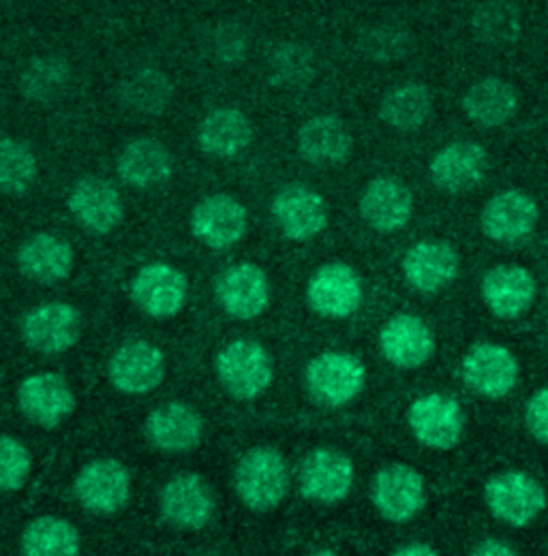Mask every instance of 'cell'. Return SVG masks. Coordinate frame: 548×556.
<instances>
[{
	"label": "cell",
	"instance_id": "3957f363",
	"mask_svg": "<svg viewBox=\"0 0 548 556\" xmlns=\"http://www.w3.org/2000/svg\"><path fill=\"white\" fill-rule=\"evenodd\" d=\"M490 514L508 527L532 525L547 509V490L523 471H501L484 486Z\"/></svg>",
	"mask_w": 548,
	"mask_h": 556
},
{
	"label": "cell",
	"instance_id": "f546056e",
	"mask_svg": "<svg viewBox=\"0 0 548 556\" xmlns=\"http://www.w3.org/2000/svg\"><path fill=\"white\" fill-rule=\"evenodd\" d=\"M463 108L470 121L484 129H495L514 118L519 110V94L506 79L484 77L470 86L463 97Z\"/></svg>",
	"mask_w": 548,
	"mask_h": 556
},
{
	"label": "cell",
	"instance_id": "52a82bcc",
	"mask_svg": "<svg viewBox=\"0 0 548 556\" xmlns=\"http://www.w3.org/2000/svg\"><path fill=\"white\" fill-rule=\"evenodd\" d=\"M426 503L424 478L406 463H393L373 480V505L390 522H410Z\"/></svg>",
	"mask_w": 548,
	"mask_h": 556
},
{
	"label": "cell",
	"instance_id": "277c9868",
	"mask_svg": "<svg viewBox=\"0 0 548 556\" xmlns=\"http://www.w3.org/2000/svg\"><path fill=\"white\" fill-rule=\"evenodd\" d=\"M366 383L364 364L341 351H326L307 366V388L324 407H342L351 403Z\"/></svg>",
	"mask_w": 548,
	"mask_h": 556
},
{
	"label": "cell",
	"instance_id": "cb8c5ba5",
	"mask_svg": "<svg viewBox=\"0 0 548 556\" xmlns=\"http://www.w3.org/2000/svg\"><path fill=\"white\" fill-rule=\"evenodd\" d=\"M148 441L167 454L191 452L202 443L204 421L202 416L185 403H167L157 407L146 419Z\"/></svg>",
	"mask_w": 548,
	"mask_h": 556
},
{
	"label": "cell",
	"instance_id": "ba28073f",
	"mask_svg": "<svg viewBox=\"0 0 548 556\" xmlns=\"http://www.w3.org/2000/svg\"><path fill=\"white\" fill-rule=\"evenodd\" d=\"M75 496L92 514H116L132 496V476L114 458L88 463L75 478Z\"/></svg>",
	"mask_w": 548,
	"mask_h": 556
},
{
	"label": "cell",
	"instance_id": "b9f144b4",
	"mask_svg": "<svg viewBox=\"0 0 548 556\" xmlns=\"http://www.w3.org/2000/svg\"><path fill=\"white\" fill-rule=\"evenodd\" d=\"M472 555L476 556H512L516 555V551L499 540H484L474 548Z\"/></svg>",
	"mask_w": 548,
	"mask_h": 556
},
{
	"label": "cell",
	"instance_id": "2e32d148",
	"mask_svg": "<svg viewBox=\"0 0 548 556\" xmlns=\"http://www.w3.org/2000/svg\"><path fill=\"white\" fill-rule=\"evenodd\" d=\"M298 478L304 498L335 505L353 486V463L339 450L317 447L304 458Z\"/></svg>",
	"mask_w": 548,
	"mask_h": 556
},
{
	"label": "cell",
	"instance_id": "ee69618b",
	"mask_svg": "<svg viewBox=\"0 0 548 556\" xmlns=\"http://www.w3.org/2000/svg\"><path fill=\"white\" fill-rule=\"evenodd\" d=\"M547 150H548V141H547Z\"/></svg>",
	"mask_w": 548,
	"mask_h": 556
},
{
	"label": "cell",
	"instance_id": "8d00e7d4",
	"mask_svg": "<svg viewBox=\"0 0 548 556\" xmlns=\"http://www.w3.org/2000/svg\"><path fill=\"white\" fill-rule=\"evenodd\" d=\"M474 33L482 43L503 46L516 41L521 33L519 7L510 2H484L472 17Z\"/></svg>",
	"mask_w": 548,
	"mask_h": 556
},
{
	"label": "cell",
	"instance_id": "4dcf8cb0",
	"mask_svg": "<svg viewBox=\"0 0 548 556\" xmlns=\"http://www.w3.org/2000/svg\"><path fill=\"white\" fill-rule=\"evenodd\" d=\"M253 139L251 121L234 108L212 110L198 129V143L210 156L229 159L240 154Z\"/></svg>",
	"mask_w": 548,
	"mask_h": 556
},
{
	"label": "cell",
	"instance_id": "30bf717a",
	"mask_svg": "<svg viewBox=\"0 0 548 556\" xmlns=\"http://www.w3.org/2000/svg\"><path fill=\"white\" fill-rule=\"evenodd\" d=\"M132 295L148 317L172 319L187 304L189 282L178 268L154 262L137 273L132 282Z\"/></svg>",
	"mask_w": 548,
	"mask_h": 556
},
{
	"label": "cell",
	"instance_id": "5b68a950",
	"mask_svg": "<svg viewBox=\"0 0 548 556\" xmlns=\"http://www.w3.org/2000/svg\"><path fill=\"white\" fill-rule=\"evenodd\" d=\"M408 424L422 445L433 450H452L463 439L465 414L454 399L426 394L411 403Z\"/></svg>",
	"mask_w": 548,
	"mask_h": 556
},
{
	"label": "cell",
	"instance_id": "7c38bea8",
	"mask_svg": "<svg viewBox=\"0 0 548 556\" xmlns=\"http://www.w3.org/2000/svg\"><path fill=\"white\" fill-rule=\"evenodd\" d=\"M17 405L35 426L57 428L75 412L77 401L65 377L57 372H37L20 383Z\"/></svg>",
	"mask_w": 548,
	"mask_h": 556
},
{
	"label": "cell",
	"instance_id": "ffe728a7",
	"mask_svg": "<svg viewBox=\"0 0 548 556\" xmlns=\"http://www.w3.org/2000/svg\"><path fill=\"white\" fill-rule=\"evenodd\" d=\"M488 172V154L476 141H452L431 161V178L437 189L450 195L476 189Z\"/></svg>",
	"mask_w": 548,
	"mask_h": 556
},
{
	"label": "cell",
	"instance_id": "4fadbf2b",
	"mask_svg": "<svg viewBox=\"0 0 548 556\" xmlns=\"http://www.w3.org/2000/svg\"><path fill=\"white\" fill-rule=\"evenodd\" d=\"M463 379L484 399H503L519 381V359L503 345L479 343L463 357Z\"/></svg>",
	"mask_w": 548,
	"mask_h": 556
},
{
	"label": "cell",
	"instance_id": "44dd1931",
	"mask_svg": "<svg viewBox=\"0 0 548 556\" xmlns=\"http://www.w3.org/2000/svg\"><path fill=\"white\" fill-rule=\"evenodd\" d=\"M161 514L176 529L198 531L214 514L212 490L198 473L176 476L161 492Z\"/></svg>",
	"mask_w": 548,
	"mask_h": 556
},
{
	"label": "cell",
	"instance_id": "603a6c76",
	"mask_svg": "<svg viewBox=\"0 0 548 556\" xmlns=\"http://www.w3.org/2000/svg\"><path fill=\"white\" fill-rule=\"evenodd\" d=\"M379 348L384 357L397 368H420L435 353V337L424 319L415 315H395L379 332Z\"/></svg>",
	"mask_w": 548,
	"mask_h": 556
},
{
	"label": "cell",
	"instance_id": "4316f807",
	"mask_svg": "<svg viewBox=\"0 0 548 556\" xmlns=\"http://www.w3.org/2000/svg\"><path fill=\"white\" fill-rule=\"evenodd\" d=\"M73 262L71 244L54 233H35L17 251L20 273L39 285L65 280L73 270Z\"/></svg>",
	"mask_w": 548,
	"mask_h": 556
},
{
	"label": "cell",
	"instance_id": "484cf974",
	"mask_svg": "<svg viewBox=\"0 0 548 556\" xmlns=\"http://www.w3.org/2000/svg\"><path fill=\"white\" fill-rule=\"evenodd\" d=\"M362 218L382 233H393L410 223L413 195L410 189L395 178H375L360 193Z\"/></svg>",
	"mask_w": 548,
	"mask_h": 556
},
{
	"label": "cell",
	"instance_id": "9a60e30c",
	"mask_svg": "<svg viewBox=\"0 0 548 556\" xmlns=\"http://www.w3.org/2000/svg\"><path fill=\"white\" fill-rule=\"evenodd\" d=\"M273 216L285 238L307 242L326 229L328 206L317 191L302 185H289L276 193Z\"/></svg>",
	"mask_w": 548,
	"mask_h": 556
},
{
	"label": "cell",
	"instance_id": "7bdbcfd3",
	"mask_svg": "<svg viewBox=\"0 0 548 556\" xmlns=\"http://www.w3.org/2000/svg\"><path fill=\"white\" fill-rule=\"evenodd\" d=\"M395 555L397 556H435L437 555V551L433 548V546H428V544H406V546H401V548H397L395 551Z\"/></svg>",
	"mask_w": 548,
	"mask_h": 556
},
{
	"label": "cell",
	"instance_id": "d4e9b609",
	"mask_svg": "<svg viewBox=\"0 0 548 556\" xmlns=\"http://www.w3.org/2000/svg\"><path fill=\"white\" fill-rule=\"evenodd\" d=\"M461 260L444 240H420L403 257V275L415 291L435 293L454 282Z\"/></svg>",
	"mask_w": 548,
	"mask_h": 556
},
{
	"label": "cell",
	"instance_id": "60d3db41",
	"mask_svg": "<svg viewBox=\"0 0 548 556\" xmlns=\"http://www.w3.org/2000/svg\"><path fill=\"white\" fill-rule=\"evenodd\" d=\"M525 424L536 441L548 445V388L534 392L527 401Z\"/></svg>",
	"mask_w": 548,
	"mask_h": 556
},
{
	"label": "cell",
	"instance_id": "9c48e42d",
	"mask_svg": "<svg viewBox=\"0 0 548 556\" xmlns=\"http://www.w3.org/2000/svg\"><path fill=\"white\" fill-rule=\"evenodd\" d=\"M214 293L227 315L249 321L258 319L269 308L271 280L260 266L242 262L219 275Z\"/></svg>",
	"mask_w": 548,
	"mask_h": 556
},
{
	"label": "cell",
	"instance_id": "f35d334b",
	"mask_svg": "<svg viewBox=\"0 0 548 556\" xmlns=\"http://www.w3.org/2000/svg\"><path fill=\"white\" fill-rule=\"evenodd\" d=\"M33 456L28 447L7 434H0V492H15L28 482Z\"/></svg>",
	"mask_w": 548,
	"mask_h": 556
},
{
	"label": "cell",
	"instance_id": "e575fe53",
	"mask_svg": "<svg viewBox=\"0 0 548 556\" xmlns=\"http://www.w3.org/2000/svg\"><path fill=\"white\" fill-rule=\"evenodd\" d=\"M71 67L61 56H37L20 75V90L28 101L52 103L67 92Z\"/></svg>",
	"mask_w": 548,
	"mask_h": 556
},
{
	"label": "cell",
	"instance_id": "1f68e13d",
	"mask_svg": "<svg viewBox=\"0 0 548 556\" xmlns=\"http://www.w3.org/2000/svg\"><path fill=\"white\" fill-rule=\"evenodd\" d=\"M433 97L424 84H401L390 88L379 105L382 121L397 131H418L431 118Z\"/></svg>",
	"mask_w": 548,
	"mask_h": 556
},
{
	"label": "cell",
	"instance_id": "7402d4cb",
	"mask_svg": "<svg viewBox=\"0 0 548 556\" xmlns=\"http://www.w3.org/2000/svg\"><path fill=\"white\" fill-rule=\"evenodd\" d=\"M68 210L86 231L97 236L116 229L125 212L119 191L97 176H86L71 189Z\"/></svg>",
	"mask_w": 548,
	"mask_h": 556
},
{
	"label": "cell",
	"instance_id": "d6a6232c",
	"mask_svg": "<svg viewBox=\"0 0 548 556\" xmlns=\"http://www.w3.org/2000/svg\"><path fill=\"white\" fill-rule=\"evenodd\" d=\"M116 92L123 105L148 116L163 114L174 99V86L170 77L159 70H139L129 73L119 84Z\"/></svg>",
	"mask_w": 548,
	"mask_h": 556
},
{
	"label": "cell",
	"instance_id": "6da1fadb",
	"mask_svg": "<svg viewBox=\"0 0 548 556\" xmlns=\"http://www.w3.org/2000/svg\"><path fill=\"white\" fill-rule=\"evenodd\" d=\"M240 501L253 511H273L289 490V469L281 452L274 447L249 450L234 476Z\"/></svg>",
	"mask_w": 548,
	"mask_h": 556
},
{
	"label": "cell",
	"instance_id": "5bb4252c",
	"mask_svg": "<svg viewBox=\"0 0 548 556\" xmlns=\"http://www.w3.org/2000/svg\"><path fill=\"white\" fill-rule=\"evenodd\" d=\"M479 291L484 304L495 317L519 319L532 308L538 285L527 268L516 264H499L484 275Z\"/></svg>",
	"mask_w": 548,
	"mask_h": 556
},
{
	"label": "cell",
	"instance_id": "74e56055",
	"mask_svg": "<svg viewBox=\"0 0 548 556\" xmlns=\"http://www.w3.org/2000/svg\"><path fill=\"white\" fill-rule=\"evenodd\" d=\"M315 75L313 52L302 43H283L271 59V77L281 88H302Z\"/></svg>",
	"mask_w": 548,
	"mask_h": 556
},
{
	"label": "cell",
	"instance_id": "8fae6325",
	"mask_svg": "<svg viewBox=\"0 0 548 556\" xmlns=\"http://www.w3.org/2000/svg\"><path fill=\"white\" fill-rule=\"evenodd\" d=\"M307 300L320 317L345 319L362 304V280L342 262L324 264L307 285Z\"/></svg>",
	"mask_w": 548,
	"mask_h": 556
},
{
	"label": "cell",
	"instance_id": "7a4b0ae2",
	"mask_svg": "<svg viewBox=\"0 0 548 556\" xmlns=\"http://www.w3.org/2000/svg\"><path fill=\"white\" fill-rule=\"evenodd\" d=\"M216 377L223 390L236 401H253L273 383V357L256 341H234L219 351Z\"/></svg>",
	"mask_w": 548,
	"mask_h": 556
},
{
	"label": "cell",
	"instance_id": "836d02e7",
	"mask_svg": "<svg viewBox=\"0 0 548 556\" xmlns=\"http://www.w3.org/2000/svg\"><path fill=\"white\" fill-rule=\"evenodd\" d=\"M79 551V531L57 516L35 518L22 533V553L26 556H75Z\"/></svg>",
	"mask_w": 548,
	"mask_h": 556
},
{
	"label": "cell",
	"instance_id": "ac0fdd59",
	"mask_svg": "<svg viewBox=\"0 0 548 556\" xmlns=\"http://www.w3.org/2000/svg\"><path fill=\"white\" fill-rule=\"evenodd\" d=\"M247 229V208L225 193L205 198L191 214V231L208 249H229L245 238Z\"/></svg>",
	"mask_w": 548,
	"mask_h": 556
},
{
	"label": "cell",
	"instance_id": "f1b7e54d",
	"mask_svg": "<svg viewBox=\"0 0 548 556\" xmlns=\"http://www.w3.org/2000/svg\"><path fill=\"white\" fill-rule=\"evenodd\" d=\"M174 169L170 150L152 138L129 141L119 156V176L136 189H152L163 185Z\"/></svg>",
	"mask_w": 548,
	"mask_h": 556
},
{
	"label": "cell",
	"instance_id": "ab89813d",
	"mask_svg": "<svg viewBox=\"0 0 548 556\" xmlns=\"http://www.w3.org/2000/svg\"><path fill=\"white\" fill-rule=\"evenodd\" d=\"M366 59L390 63L410 52V35L397 26H375L360 39Z\"/></svg>",
	"mask_w": 548,
	"mask_h": 556
},
{
	"label": "cell",
	"instance_id": "d590c367",
	"mask_svg": "<svg viewBox=\"0 0 548 556\" xmlns=\"http://www.w3.org/2000/svg\"><path fill=\"white\" fill-rule=\"evenodd\" d=\"M37 172V156L26 141L0 139V193L24 195L35 185Z\"/></svg>",
	"mask_w": 548,
	"mask_h": 556
},
{
	"label": "cell",
	"instance_id": "e0dca14e",
	"mask_svg": "<svg viewBox=\"0 0 548 556\" xmlns=\"http://www.w3.org/2000/svg\"><path fill=\"white\" fill-rule=\"evenodd\" d=\"M538 204L519 189H508L490 198L479 212V227L495 242H516L527 238L538 223Z\"/></svg>",
	"mask_w": 548,
	"mask_h": 556
},
{
	"label": "cell",
	"instance_id": "83f0119b",
	"mask_svg": "<svg viewBox=\"0 0 548 556\" xmlns=\"http://www.w3.org/2000/svg\"><path fill=\"white\" fill-rule=\"evenodd\" d=\"M351 148L353 138L337 116H315L298 131V152L317 167L341 165L351 154Z\"/></svg>",
	"mask_w": 548,
	"mask_h": 556
},
{
	"label": "cell",
	"instance_id": "d6986e66",
	"mask_svg": "<svg viewBox=\"0 0 548 556\" xmlns=\"http://www.w3.org/2000/svg\"><path fill=\"white\" fill-rule=\"evenodd\" d=\"M108 375L112 386L123 394H148L165 377V355L146 341H134L116 349L110 357Z\"/></svg>",
	"mask_w": 548,
	"mask_h": 556
},
{
	"label": "cell",
	"instance_id": "8992f818",
	"mask_svg": "<svg viewBox=\"0 0 548 556\" xmlns=\"http://www.w3.org/2000/svg\"><path fill=\"white\" fill-rule=\"evenodd\" d=\"M82 337V315L67 302H48L26 313L22 339L37 353L57 355L73 348Z\"/></svg>",
	"mask_w": 548,
	"mask_h": 556
}]
</instances>
